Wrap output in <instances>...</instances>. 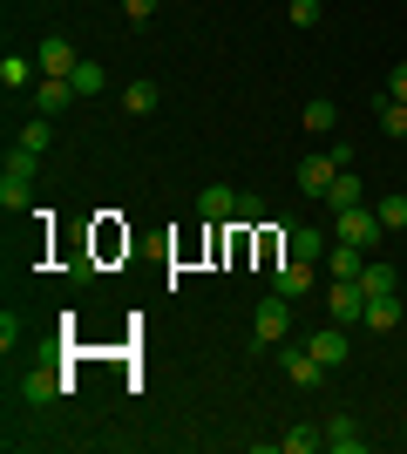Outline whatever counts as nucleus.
<instances>
[{
    "instance_id": "obj_32",
    "label": "nucleus",
    "mask_w": 407,
    "mask_h": 454,
    "mask_svg": "<svg viewBox=\"0 0 407 454\" xmlns=\"http://www.w3.org/2000/svg\"><path fill=\"white\" fill-rule=\"evenodd\" d=\"M387 95H394V102H407V61H401V68H394V82H387Z\"/></svg>"
},
{
    "instance_id": "obj_18",
    "label": "nucleus",
    "mask_w": 407,
    "mask_h": 454,
    "mask_svg": "<svg viewBox=\"0 0 407 454\" xmlns=\"http://www.w3.org/2000/svg\"><path fill=\"white\" fill-rule=\"evenodd\" d=\"M20 150L48 156V150H55V122H48V115H35V122H20Z\"/></svg>"
},
{
    "instance_id": "obj_2",
    "label": "nucleus",
    "mask_w": 407,
    "mask_h": 454,
    "mask_svg": "<svg viewBox=\"0 0 407 454\" xmlns=\"http://www.w3.org/2000/svg\"><path fill=\"white\" fill-rule=\"evenodd\" d=\"M286 333H292V299H258V312H252V340L258 346H286Z\"/></svg>"
},
{
    "instance_id": "obj_20",
    "label": "nucleus",
    "mask_w": 407,
    "mask_h": 454,
    "mask_svg": "<svg viewBox=\"0 0 407 454\" xmlns=\"http://www.w3.org/2000/svg\"><path fill=\"white\" fill-rule=\"evenodd\" d=\"M156 102H163V89H156V82H129V89H122V109H129V115H150Z\"/></svg>"
},
{
    "instance_id": "obj_26",
    "label": "nucleus",
    "mask_w": 407,
    "mask_h": 454,
    "mask_svg": "<svg viewBox=\"0 0 407 454\" xmlns=\"http://www.w3.org/2000/svg\"><path fill=\"white\" fill-rule=\"evenodd\" d=\"M360 292H367V299H387V292H394V271L367 258V271H360Z\"/></svg>"
},
{
    "instance_id": "obj_3",
    "label": "nucleus",
    "mask_w": 407,
    "mask_h": 454,
    "mask_svg": "<svg viewBox=\"0 0 407 454\" xmlns=\"http://www.w3.org/2000/svg\"><path fill=\"white\" fill-rule=\"evenodd\" d=\"M326 312H333L340 325H360V319H367V292H360V278H333Z\"/></svg>"
},
{
    "instance_id": "obj_30",
    "label": "nucleus",
    "mask_w": 407,
    "mask_h": 454,
    "mask_svg": "<svg viewBox=\"0 0 407 454\" xmlns=\"http://www.w3.org/2000/svg\"><path fill=\"white\" fill-rule=\"evenodd\" d=\"M231 224H265V204H258V197H238V217Z\"/></svg>"
},
{
    "instance_id": "obj_31",
    "label": "nucleus",
    "mask_w": 407,
    "mask_h": 454,
    "mask_svg": "<svg viewBox=\"0 0 407 454\" xmlns=\"http://www.w3.org/2000/svg\"><path fill=\"white\" fill-rule=\"evenodd\" d=\"M122 14H129V20H136V27H143V20H150V14H156V0H122Z\"/></svg>"
},
{
    "instance_id": "obj_27",
    "label": "nucleus",
    "mask_w": 407,
    "mask_h": 454,
    "mask_svg": "<svg viewBox=\"0 0 407 454\" xmlns=\"http://www.w3.org/2000/svg\"><path fill=\"white\" fill-rule=\"evenodd\" d=\"M35 170H41V156L14 143V150H7V176H27V184H35Z\"/></svg>"
},
{
    "instance_id": "obj_16",
    "label": "nucleus",
    "mask_w": 407,
    "mask_h": 454,
    "mask_svg": "<svg viewBox=\"0 0 407 454\" xmlns=\"http://www.w3.org/2000/svg\"><path fill=\"white\" fill-rule=\"evenodd\" d=\"M373 115H380V136H387V143H401V136H407V102L380 95V102H373Z\"/></svg>"
},
{
    "instance_id": "obj_11",
    "label": "nucleus",
    "mask_w": 407,
    "mask_h": 454,
    "mask_svg": "<svg viewBox=\"0 0 407 454\" xmlns=\"http://www.w3.org/2000/svg\"><path fill=\"white\" fill-rule=\"evenodd\" d=\"M286 380L292 387H319L326 380V366L312 360V346H286Z\"/></svg>"
},
{
    "instance_id": "obj_8",
    "label": "nucleus",
    "mask_w": 407,
    "mask_h": 454,
    "mask_svg": "<svg viewBox=\"0 0 407 454\" xmlns=\"http://www.w3.org/2000/svg\"><path fill=\"white\" fill-rule=\"evenodd\" d=\"M271 292H278V299H306L312 292V265L306 258H286V265L271 271Z\"/></svg>"
},
{
    "instance_id": "obj_22",
    "label": "nucleus",
    "mask_w": 407,
    "mask_h": 454,
    "mask_svg": "<svg viewBox=\"0 0 407 454\" xmlns=\"http://www.w3.org/2000/svg\"><path fill=\"white\" fill-rule=\"evenodd\" d=\"M278 448H286V454H312V448H326V427H286Z\"/></svg>"
},
{
    "instance_id": "obj_19",
    "label": "nucleus",
    "mask_w": 407,
    "mask_h": 454,
    "mask_svg": "<svg viewBox=\"0 0 407 454\" xmlns=\"http://www.w3.org/2000/svg\"><path fill=\"white\" fill-rule=\"evenodd\" d=\"M326 238H319V231H312V224H299V231H292V258H306V265H319V258H326Z\"/></svg>"
},
{
    "instance_id": "obj_13",
    "label": "nucleus",
    "mask_w": 407,
    "mask_h": 454,
    "mask_svg": "<svg viewBox=\"0 0 407 454\" xmlns=\"http://www.w3.org/2000/svg\"><path fill=\"white\" fill-rule=\"evenodd\" d=\"M360 325H373V333H394V325H407V305L394 299V292H387V299H367V319H360Z\"/></svg>"
},
{
    "instance_id": "obj_24",
    "label": "nucleus",
    "mask_w": 407,
    "mask_h": 454,
    "mask_svg": "<svg viewBox=\"0 0 407 454\" xmlns=\"http://www.w3.org/2000/svg\"><path fill=\"white\" fill-rule=\"evenodd\" d=\"M373 217H380V224H387V231H407V190H394V197H380V204H373Z\"/></svg>"
},
{
    "instance_id": "obj_10",
    "label": "nucleus",
    "mask_w": 407,
    "mask_h": 454,
    "mask_svg": "<svg viewBox=\"0 0 407 454\" xmlns=\"http://www.w3.org/2000/svg\"><path fill=\"white\" fill-rule=\"evenodd\" d=\"M61 394H68V380H61V373H48V366L20 380V400H27V407H48V400H61Z\"/></svg>"
},
{
    "instance_id": "obj_9",
    "label": "nucleus",
    "mask_w": 407,
    "mask_h": 454,
    "mask_svg": "<svg viewBox=\"0 0 407 454\" xmlns=\"http://www.w3.org/2000/svg\"><path fill=\"white\" fill-rule=\"evenodd\" d=\"M68 102H75V82H68V75H41L35 82V109L41 115H61Z\"/></svg>"
},
{
    "instance_id": "obj_4",
    "label": "nucleus",
    "mask_w": 407,
    "mask_h": 454,
    "mask_svg": "<svg viewBox=\"0 0 407 454\" xmlns=\"http://www.w3.org/2000/svg\"><path fill=\"white\" fill-rule=\"evenodd\" d=\"M340 170H347V163H340L333 150L306 156V163H299V190H306V197H326V190H333V176H340Z\"/></svg>"
},
{
    "instance_id": "obj_23",
    "label": "nucleus",
    "mask_w": 407,
    "mask_h": 454,
    "mask_svg": "<svg viewBox=\"0 0 407 454\" xmlns=\"http://www.w3.org/2000/svg\"><path fill=\"white\" fill-rule=\"evenodd\" d=\"M68 82H75V95H102V89H109V68H102V61H82Z\"/></svg>"
},
{
    "instance_id": "obj_1",
    "label": "nucleus",
    "mask_w": 407,
    "mask_h": 454,
    "mask_svg": "<svg viewBox=\"0 0 407 454\" xmlns=\"http://www.w3.org/2000/svg\"><path fill=\"white\" fill-rule=\"evenodd\" d=\"M333 217H340V231H333L340 245H360V251H373L380 238H387V224H380V217H373L367 204H353V210H333Z\"/></svg>"
},
{
    "instance_id": "obj_14",
    "label": "nucleus",
    "mask_w": 407,
    "mask_h": 454,
    "mask_svg": "<svg viewBox=\"0 0 407 454\" xmlns=\"http://www.w3.org/2000/svg\"><path fill=\"white\" fill-rule=\"evenodd\" d=\"M326 265H333V278H360V271H367V251H360V245H340V238H333Z\"/></svg>"
},
{
    "instance_id": "obj_5",
    "label": "nucleus",
    "mask_w": 407,
    "mask_h": 454,
    "mask_svg": "<svg viewBox=\"0 0 407 454\" xmlns=\"http://www.w3.org/2000/svg\"><path fill=\"white\" fill-rule=\"evenodd\" d=\"M312 360H319V366H326V373H333V366H347V353H353V346H347V333H340V319H333V325H319V333H312Z\"/></svg>"
},
{
    "instance_id": "obj_29",
    "label": "nucleus",
    "mask_w": 407,
    "mask_h": 454,
    "mask_svg": "<svg viewBox=\"0 0 407 454\" xmlns=\"http://www.w3.org/2000/svg\"><path fill=\"white\" fill-rule=\"evenodd\" d=\"M20 346V312H0V353H14Z\"/></svg>"
},
{
    "instance_id": "obj_28",
    "label": "nucleus",
    "mask_w": 407,
    "mask_h": 454,
    "mask_svg": "<svg viewBox=\"0 0 407 454\" xmlns=\"http://www.w3.org/2000/svg\"><path fill=\"white\" fill-rule=\"evenodd\" d=\"M286 14H292V27H319V0H292Z\"/></svg>"
},
{
    "instance_id": "obj_21",
    "label": "nucleus",
    "mask_w": 407,
    "mask_h": 454,
    "mask_svg": "<svg viewBox=\"0 0 407 454\" xmlns=\"http://www.w3.org/2000/svg\"><path fill=\"white\" fill-rule=\"evenodd\" d=\"M333 122H340V109H333L326 95H312V102H306V129L312 136H333Z\"/></svg>"
},
{
    "instance_id": "obj_17",
    "label": "nucleus",
    "mask_w": 407,
    "mask_h": 454,
    "mask_svg": "<svg viewBox=\"0 0 407 454\" xmlns=\"http://www.w3.org/2000/svg\"><path fill=\"white\" fill-rule=\"evenodd\" d=\"M326 204H333V210H353V204H367L360 176H353V170H340V176H333V190H326Z\"/></svg>"
},
{
    "instance_id": "obj_6",
    "label": "nucleus",
    "mask_w": 407,
    "mask_h": 454,
    "mask_svg": "<svg viewBox=\"0 0 407 454\" xmlns=\"http://www.w3.org/2000/svg\"><path fill=\"white\" fill-rule=\"evenodd\" d=\"M35 61H41V75H75V68H82V55H75V48H68L61 35H48V41H41V48H35Z\"/></svg>"
},
{
    "instance_id": "obj_15",
    "label": "nucleus",
    "mask_w": 407,
    "mask_h": 454,
    "mask_svg": "<svg viewBox=\"0 0 407 454\" xmlns=\"http://www.w3.org/2000/svg\"><path fill=\"white\" fill-rule=\"evenodd\" d=\"M35 68H41V61H27V55H7V61H0V89H7V95L35 89Z\"/></svg>"
},
{
    "instance_id": "obj_12",
    "label": "nucleus",
    "mask_w": 407,
    "mask_h": 454,
    "mask_svg": "<svg viewBox=\"0 0 407 454\" xmlns=\"http://www.w3.org/2000/svg\"><path fill=\"white\" fill-rule=\"evenodd\" d=\"M326 448H333V454H367V434H360L347 414H333V420H326Z\"/></svg>"
},
{
    "instance_id": "obj_7",
    "label": "nucleus",
    "mask_w": 407,
    "mask_h": 454,
    "mask_svg": "<svg viewBox=\"0 0 407 454\" xmlns=\"http://www.w3.org/2000/svg\"><path fill=\"white\" fill-rule=\"evenodd\" d=\"M197 217H204V224H231V217H238V190L231 184H211L204 197H197Z\"/></svg>"
},
{
    "instance_id": "obj_25",
    "label": "nucleus",
    "mask_w": 407,
    "mask_h": 454,
    "mask_svg": "<svg viewBox=\"0 0 407 454\" xmlns=\"http://www.w3.org/2000/svg\"><path fill=\"white\" fill-rule=\"evenodd\" d=\"M0 204L14 210V217H20L27 204H35V190H27V176H0Z\"/></svg>"
}]
</instances>
